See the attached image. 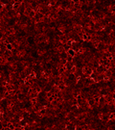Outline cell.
I'll list each match as a JSON object with an SVG mask.
<instances>
[{"label":"cell","mask_w":115,"mask_h":130,"mask_svg":"<svg viewBox=\"0 0 115 130\" xmlns=\"http://www.w3.org/2000/svg\"><path fill=\"white\" fill-rule=\"evenodd\" d=\"M28 55V50L25 48H20L18 50H15V58L18 59V60H22L24 58H26Z\"/></svg>","instance_id":"6da1fadb"},{"label":"cell","mask_w":115,"mask_h":130,"mask_svg":"<svg viewBox=\"0 0 115 130\" xmlns=\"http://www.w3.org/2000/svg\"><path fill=\"white\" fill-rule=\"evenodd\" d=\"M57 30L59 34H61V35H66L67 34V25L63 22H60L57 25Z\"/></svg>","instance_id":"7a4b0ae2"},{"label":"cell","mask_w":115,"mask_h":130,"mask_svg":"<svg viewBox=\"0 0 115 130\" xmlns=\"http://www.w3.org/2000/svg\"><path fill=\"white\" fill-rule=\"evenodd\" d=\"M44 90H45V88L43 87V86H41V85H38V84H37L36 85V88H35V93L37 94V95H40L43 92H44Z\"/></svg>","instance_id":"3957f363"}]
</instances>
